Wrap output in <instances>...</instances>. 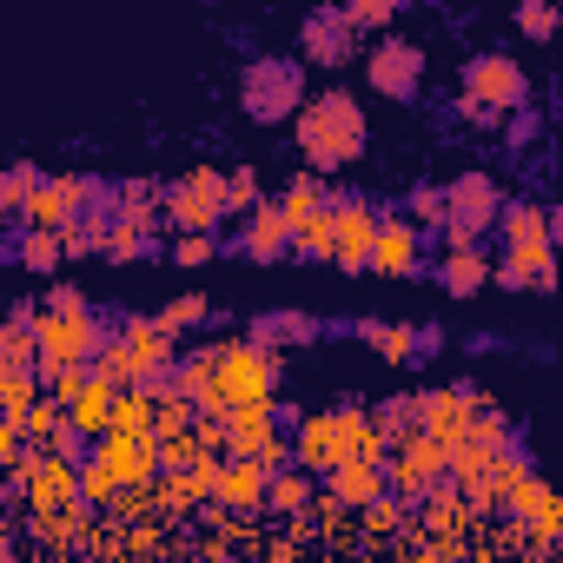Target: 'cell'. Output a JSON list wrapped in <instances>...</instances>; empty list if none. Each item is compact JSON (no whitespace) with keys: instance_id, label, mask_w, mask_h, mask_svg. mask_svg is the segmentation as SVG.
I'll use <instances>...</instances> for the list:
<instances>
[{"instance_id":"30bf717a","label":"cell","mask_w":563,"mask_h":563,"mask_svg":"<svg viewBox=\"0 0 563 563\" xmlns=\"http://www.w3.org/2000/svg\"><path fill=\"white\" fill-rule=\"evenodd\" d=\"M464 93L497 107V113H517V107H530V74L510 54H471L464 60Z\"/></svg>"},{"instance_id":"74e56055","label":"cell","mask_w":563,"mask_h":563,"mask_svg":"<svg viewBox=\"0 0 563 563\" xmlns=\"http://www.w3.org/2000/svg\"><path fill=\"white\" fill-rule=\"evenodd\" d=\"M199 457H225V451H212V444L199 438V424L179 431V438H159V471H192Z\"/></svg>"},{"instance_id":"9a60e30c","label":"cell","mask_w":563,"mask_h":563,"mask_svg":"<svg viewBox=\"0 0 563 563\" xmlns=\"http://www.w3.org/2000/svg\"><path fill=\"white\" fill-rule=\"evenodd\" d=\"M504 206H510V199H504V186H497L490 173H477V166H471V173H457V179H451V219H457V225H471L477 239H484V232H497Z\"/></svg>"},{"instance_id":"277c9868","label":"cell","mask_w":563,"mask_h":563,"mask_svg":"<svg viewBox=\"0 0 563 563\" xmlns=\"http://www.w3.org/2000/svg\"><path fill=\"white\" fill-rule=\"evenodd\" d=\"M306 67L286 60V54H258L239 67V113L258 120V126H278V120H299L306 107Z\"/></svg>"},{"instance_id":"52a82bcc","label":"cell","mask_w":563,"mask_h":563,"mask_svg":"<svg viewBox=\"0 0 563 563\" xmlns=\"http://www.w3.org/2000/svg\"><path fill=\"white\" fill-rule=\"evenodd\" d=\"M510 523H517V543L523 550H550L563 537V490L543 484L537 471H523L517 490H510Z\"/></svg>"},{"instance_id":"7402d4cb","label":"cell","mask_w":563,"mask_h":563,"mask_svg":"<svg viewBox=\"0 0 563 563\" xmlns=\"http://www.w3.org/2000/svg\"><path fill=\"white\" fill-rule=\"evenodd\" d=\"M325 490H339L352 510H365L372 497H385V490H391V471H385V457H345V464H332V471H325Z\"/></svg>"},{"instance_id":"f907efd6","label":"cell","mask_w":563,"mask_h":563,"mask_svg":"<svg viewBox=\"0 0 563 563\" xmlns=\"http://www.w3.org/2000/svg\"><path fill=\"white\" fill-rule=\"evenodd\" d=\"M550 239H556V245H563V199H556V206H550Z\"/></svg>"},{"instance_id":"d6a6232c","label":"cell","mask_w":563,"mask_h":563,"mask_svg":"<svg viewBox=\"0 0 563 563\" xmlns=\"http://www.w3.org/2000/svg\"><path fill=\"white\" fill-rule=\"evenodd\" d=\"M252 339H265V345H312L319 319H306V312H265V319H252Z\"/></svg>"},{"instance_id":"1f68e13d","label":"cell","mask_w":563,"mask_h":563,"mask_svg":"<svg viewBox=\"0 0 563 563\" xmlns=\"http://www.w3.org/2000/svg\"><path fill=\"white\" fill-rule=\"evenodd\" d=\"M80 490H87V504H93V510H113V497L126 490V484H120V471L107 464V451H100V444L80 457Z\"/></svg>"},{"instance_id":"c3c4849f","label":"cell","mask_w":563,"mask_h":563,"mask_svg":"<svg viewBox=\"0 0 563 563\" xmlns=\"http://www.w3.org/2000/svg\"><path fill=\"white\" fill-rule=\"evenodd\" d=\"M530 140H537V113H523V107H517V120H510V133H504V146H517V153H530Z\"/></svg>"},{"instance_id":"ba28073f","label":"cell","mask_w":563,"mask_h":563,"mask_svg":"<svg viewBox=\"0 0 563 563\" xmlns=\"http://www.w3.org/2000/svg\"><path fill=\"white\" fill-rule=\"evenodd\" d=\"M365 87L385 93V100H418V87H424V47L405 41V34L372 41V54H365Z\"/></svg>"},{"instance_id":"836d02e7","label":"cell","mask_w":563,"mask_h":563,"mask_svg":"<svg viewBox=\"0 0 563 563\" xmlns=\"http://www.w3.org/2000/svg\"><path fill=\"white\" fill-rule=\"evenodd\" d=\"M41 179H47V173H41L34 159H14L8 173H0V212H8V219H21V212H27V199L41 192Z\"/></svg>"},{"instance_id":"60d3db41","label":"cell","mask_w":563,"mask_h":563,"mask_svg":"<svg viewBox=\"0 0 563 563\" xmlns=\"http://www.w3.org/2000/svg\"><path fill=\"white\" fill-rule=\"evenodd\" d=\"M113 212H166V186H153V179H120V186H113Z\"/></svg>"},{"instance_id":"4dcf8cb0","label":"cell","mask_w":563,"mask_h":563,"mask_svg":"<svg viewBox=\"0 0 563 563\" xmlns=\"http://www.w3.org/2000/svg\"><path fill=\"white\" fill-rule=\"evenodd\" d=\"M510 21H517V34L523 41H556L563 34V0H517V8H510Z\"/></svg>"},{"instance_id":"9c48e42d","label":"cell","mask_w":563,"mask_h":563,"mask_svg":"<svg viewBox=\"0 0 563 563\" xmlns=\"http://www.w3.org/2000/svg\"><path fill=\"white\" fill-rule=\"evenodd\" d=\"M113 186H100V179H87V173H47L41 179V192L27 199V212L14 219V225H74L87 206H100Z\"/></svg>"},{"instance_id":"5bb4252c","label":"cell","mask_w":563,"mask_h":563,"mask_svg":"<svg viewBox=\"0 0 563 563\" xmlns=\"http://www.w3.org/2000/svg\"><path fill=\"white\" fill-rule=\"evenodd\" d=\"M378 219L385 212H372V199H332V225H339V258L332 265H345V272H372V245H378Z\"/></svg>"},{"instance_id":"8d00e7d4","label":"cell","mask_w":563,"mask_h":563,"mask_svg":"<svg viewBox=\"0 0 563 563\" xmlns=\"http://www.w3.org/2000/svg\"><path fill=\"white\" fill-rule=\"evenodd\" d=\"M378 431H385V444L398 451L405 438H418V431H424V405H418V398H391V405L378 411Z\"/></svg>"},{"instance_id":"f35d334b","label":"cell","mask_w":563,"mask_h":563,"mask_svg":"<svg viewBox=\"0 0 563 563\" xmlns=\"http://www.w3.org/2000/svg\"><path fill=\"white\" fill-rule=\"evenodd\" d=\"M411 219L424 232H444L451 225V186H411Z\"/></svg>"},{"instance_id":"ac0fdd59","label":"cell","mask_w":563,"mask_h":563,"mask_svg":"<svg viewBox=\"0 0 563 563\" xmlns=\"http://www.w3.org/2000/svg\"><path fill=\"white\" fill-rule=\"evenodd\" d=\"M490 278H497V258H490L484 239H477V245H444V258H438V286H444L451 299H477Z\"/></svg>"},{"instance_id":"f1b7e54d","label":"cell","mask_w":563,"mask_h":563,"mask_svg":"<svg viewBox=\"0 0 563 563\" xmlns=\"http://www.w3.org/2000/svg\"><path fill=\"white\" fill-rule=\"evenodd\" d=\"M358 517H365V537H372V543H391V537H405V530H411V517H418V510H411V497L385 490V497H372Z\"/></svg>"},{"instance_id":"7dc6e473","label":"cell","mask_w":563,"mask_h":563,"mask_svg":"<svg viewBox=\"0 0 563 563\" xmlns=\"http://www.w3.org/2000/svg\"><path fill=\"white\" fill-rule=\"evenodd\" d=\"M153 550H166V530H159L153 517H140L133 537H126V556H153Z\"/></svg>"},{"instance_id":"e575fe53","label":"cell","mask_w":563,"mask_h":563,"mask_svg":"<svg viewBox=\"0 0 563 563\" xmlns=\"http://www.w3.org/2000/svg\"><path fill=\"white\" fill-rule=\"evenodd\" d=\"M471 444H477V451H484V457L497 464L504 451H517V424H510V418H504L497 405H484V411H477V424H471Z\"/></svg>"},{"instance_id":"603a6c76","label":"cell","mask_w":563,"mask_h":563,"mask_svg":"<svg viewBox=\"0 0 563 563\" xmlns=\"http://www.w3.org/2000/svg\"><path fill=\"white\" fill-rule=\"evenodd\" d=\"M319 504V471L306 464H286V471H272V490H265V517H306Z\"/></svg>"},{"instance_id":"484cf974","label":"cell","mask_w":563,"mask_h":563,"mask_svg":"<svg viewBox=\"0 0 563 563\" xmlns=\"http://www.w3.org/2000/svg\"><path fill=\"white\" fill-rule=\"evenodd\" d=\"M8 258H21L27 272H47L54 278V265L67 258V239H60V225H21L14 245H8Z\"/></svg>"},{"instance_id":"ab89813d","label":"cell","mask_w":563,"mask_h":563,"mask_svg":"<svg viewBox=\"0 0 563 563\" xmlns=\"http://www.w3.org/2000/svg\"><path fill=\"white\" fill-rule=\"evenodd\" d=\"M21 424H27V438H34V444H54V431L67 424V405H60L54 391H41V398L21 411Z\"/></svg>"},{"instance_id":"7bdbcfd3","label":"cell","mask_w":563,"mask_h":563,"mask_svg":"<svg viewBox=\"0 0 563 563\" xmlns=\"http://www.w3.org/2000/svg\"><path fill=\"white\" fill-rule=\"evenodd\" d=\"M339 8H345L365 34H378V27H391V21L405 14V0H339Z\"/></svg>"},{"instance_id":"5b68a950","label":"cell","mask_w":563,"mask_h":563,"mask_svg":"<svg viewBox=\"0 0 563 563\" xmlns=\"http://www.w3.org/2000/svg\"><path fill=\"white\" fill-rule=\"evenodd\" d=\"M225 219V173L219 166H192L166 186V225L173 232H219Z\"/></svg>"},{"instance_id":"d590c367","label":"cell","mask_w":563,"mask_h":563,"mask_svg":"<svg viewBox=\"0 0 563 563\" xmlns=\"http://www.w3.org/2000/svg\"><path fill=\"white\" fill-rule=\"evenodd\" d=\"M292 252L299 258H339V225H332V206L306 225H292Z\"/></svg>"},{"instance_id":"ffe728a7","label":"cell","mask_w":563,"mask_h":563,"mask_svg":"<svg viewBox=\"0 0 563 563\" xmlns=\"http://www.w3.org/2000/svg\"><path fill=\"white\" fill-rule=\"evenodd\" d=\"M100 451H107V464L120 471V484H146V477H159V438H153V431H107Z\"/></svg>"},{"instance_id":"e0dca14e","label":"cell","mask_w":563,"mask_h":563,"mask_svg":"<svg viewBox=\"0 0 563 563\" xmlns=\"http://www.w3.org/2000/svg\"><path fill=\"white\" fill-rule=\"evenodd\" d=\"M265 490H272V471H265L258 457H225V464H219L212 510H225V517H252V510H265Z\"/></svg>"},{"instance_id":"4316f807","label":"cell","mask_w":563,"mask_h":563,"mask_svg":"<svg viewBox=\"0 0 563 563\" xmlns=\"http://www.w3.org/2000/svg\"><path fill=\"white\" fill-rule=\"evenodd\" d=\"M113 405H120V385L93 372V385H87V391H80V398L67 405V411H74V424H80V431H87V438L100 444V438L113 431Z\"/></svg>"},{"instance_id":"ee69618b","label":"cell","mask_w":563,"mask_h":563,"mask_svg":"<svg viewBox=\"0 0 563 563\" xmlns=\"http://www.w3.org/2000/svg\"><path fill=\"white\" fill-rule=\"evenodd\" d=\"M258 199H265V192H258V173H252V166H232V173H225V212H252Z\"/></svg>"},{"instance_id":"3957f363","label":"cell","mask_w":563,"mask_h":563,"mask_svg":"<svg viewBox=\"0 0 563 563\" xmlns=\"http://www.w3.org/2000/svg\"><path fill=\"white\" fill-rule=\"evenodd\" d=\"M278 378H286V345L225 339V345H219V398H212L206 411H232V405L278 398Z\"/></svg>"},{"instance_id":"7a4b0ae2","label":"cell","mask_w":563,"mask_h":563,"mask_svg":"<svg viewBox=\"0 0 563 563\" xmlns=\"http://www.w3.org/2000/svg\"><path fill=\"white\" fill-rule=\"evenodd\" d=\"M292 140H299L306 166H319V173H339V166H352V159L365 153V107H358L352 93L325 87V93H312V100L299 107V120H292Z\"/></svg>"},{"instance_id":"7c38bea8","label":"cell","mask_w":563,"mask_h":563,"mask_svg":"<svg viewBox=\"0 0 563 563\" xmlns=\"http://www.w3.org/2000/svg\"><path fill=\"white\" fill-rule=\"evenodd\" d=\"M418 405H424V431L457 451V444L471 438L477 411L490 405V391H477V385H438V391H418Z\"/></svg>"},{"instance_id":"83f0119b","label":"cell","mask_w":563,"mask_h":563,"mask_svg":"<svg viewBox=\"0 0 563 563\" xmlns=\"http://www.w3.org/2000/svg\"><path fill=\"white\" fill-rule=\"evenodd\" d=\"M325 192H332V186H325V173H319V166H306V173H292V179H286L278 206H286V219H292V225H306V219H319V212H325Z\"/></svg>"},{"instance_id":"816d5d0a","label":"cell","mask_w":563,"mask_h":563,"mask_svg":"<svg viewBox=\"0 0 563 563\" xmlns=\"http://www.w3.org/2000/svg\"><path fill=\"white\" fill-rule=\"evenodd\" d=\"M556 543H563V537H556Z\"/></svg>"},{"instance_id":"cb8c5ba5","label":"cell","mask_w":563,"mask_h":563,"mask_svg":"<svg viewBox=\"0 0 563 563\" xmlns=\"http://www.w3.org/2000/svg\"><path fill=\"white\" fill-rule=\"evenodd\" d=\"M159 219H166V212H113L100 258H146V252H159V245H153V239H159Z\"/></svg>"},{"instance_id":"b9f144b4","label":"cell","mask_w":563,"mask_h":563,"mask_svg":"<svg viewBox=\"0 0 563 563\" xmlns=\"http://www.w3.org/2000/svg\"><path fill=\"white\" fill-rule=\"evenodd\" d=\"M159 319H166L173 332H192V325H206V319H212V299H206V292H179V299H166V306H159Z\"/></svg>"},{"instance_id":"4fadbf2b","label":"cell","mask_w":563,"mask_h":563,"mask_svg":"<svg viewBox=\"0 0 563 563\" xmlns=\"http://www.w3.org/2000/svg\"><path fill=\"white\" fill-rule=\"evenodd\" d=\"M358 21L345 14V8H312L306 14V27H299V54L312 60V67H345V60H358Z\"/></svg>"},{"instance_id":"44dd1931","label":"cell","mask_w":563,"mask_h":563,"mask_svg":"<svg viewBox=\"0 0 563 563\" xmlns=\"http://www.w3.org/2000/svg\"><path fill=\"white\" fill-rule=\"evenodd\" d=\"M278 431V398L258 405H232L225 411V457H258V444Z\"/></svg>"},{"instance_id":"d4e9b609","label":"cell","mask_w":563,"mask_h":563,"mask_svg":"<svg viewBox=\"0 0 563 563\" xmlns=\"http://www.w3.org/2000/svg\"><path fill=\"white\" fill-rule=\"evenodd\" d=\"M358 339H365L385 365H411V358H424V352H431V332H418V325H378V319H365V325H358Z\"/></svg>"},{"instance_id":"681fc988","label":"cell","mask_w":563,"mask_h":563,"mask_svg":"<svg viewBox=\"0 0 563 563\" xmlns=\"http://www.w3.org/2000/svg\"><path fill=\"white\" fill-rule=\"evenodd\" d=\"M47 306H60V312H87V292H80V286H54Z\"/></svg>"},{"instance_id":"bcb514c9","label":"cell","mask_w":563,"mask_h":563,"mask_svg":"<svg viewBox=\"0 0 563 563\" xmlns=\"http://www.w3.org/2000/svg\"><path fill=\"white\" fill-rule=\"evenodd\" d=\"M93 372H100V378H113V385H133V365H126V352H120V339H113V332H107V345H100Z\"/></svg>"},{"instance_id":"6da1fadb","label":"cell","mask_w":563,"mask_h":563,"mask_svg":"<svg viewBox=\"0 0 563 563\" xmlns=\"http://www.w3.org/2000/svg\"><path fill=\"white\" fill-rule=\"evenodd\" d=\"M497 286L510 292H556L563 286V245L550 239V206L510 199L497 219Z\"/></svg>"},{"instance_id":"8fae6325","label":"cell","mask_w":563,"mask_h":563,"mask_svg":"<svg viewBox=\"0 0 563 563\" xmlns=\"http://www.w3.org/2000/svg\"><path fill=\"white\" fill-rule=\"evenodd\" d=\"M385 471H391V490L418 504L431 484H444V477H451V444H438L431 431H418V438H405V444L385 457Z\"/></svg>"},{"instance_id":"f6af8a7d","label":"cell","mask_w":563,"mask_h":563,"mask_svg":"<svg viewBox=\"0 0 563 563\" xmlns=\"http://www.w3.org/2000/svg\"><path fill=\"white\" fill-rule=\"evenodd\" d=\"M173 265H206L212 252H219V232H173Z\"/></svg>"},{"instance_id":"8992f818","label":"cell","mask_w":563,"mask_h":563,"mask_svg":"<svg viewBox=\"0 0 563 563\" xmlns=\"http://www.w3.org/2000/svg\"><path fill=\"white\" fill-rule=\"evenodd\" d=\"M107 345V325L87 312H60V306H41V372L54 365H93Z\"/></svg>"},{"instance_id":"f546056e","label":"cell","mask_w":563,"mask_h":563,"mask_svg":"<svg viewBox=\"0 0 563 563\" xmlns=\"http://www.w3.org/2000/svg\"><path fill=\"white\" fill-rule=\"evenodd\" d=\"M41 391H47L41 365H0V418H21Z\"/></svg>"},{"instance_id":"d6986e66","label":"cell","mask_w":563,"mask_h":563,"mask_svg":"<svg viewBox=\"0 0 563 563\" xmlns=\"http://www.w3.org/2000/svg\"><path fill=\"white\" fill-rule=\"evenodd\" d=\"M239 252L245 258H286L292 252V219H286V206H278V199H258L252 212H245V239H239Z\"/></svg>"},{"instance_id":"2e32d148","label":"cell","mask_w":563,"mask_h":563,"mask_svg":"<svg viewBox=\"0 0 563 563\" xmlns=\"http://www.w3.org/2000/svg\"><path fill=\"white\" fill-rule=\"evenodd\" d=\"M424 265V225L405 219H378V245H372V272L378 278H411Z\"/></svg>"}]
</instances>
